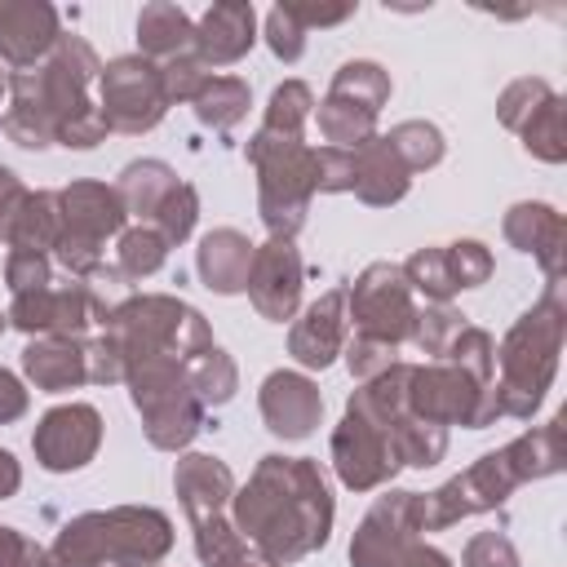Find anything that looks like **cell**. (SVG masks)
Returning a JSON list of instances; mask_svg holds the SVG:
<instances>
[{"mask_svg": "<svg viewBox=\"0 0 567 567\" xmlns=\"http://www.w3.org/2000/svg\"><path fill=\"white\" fill-rule=\"evenodd\" d=\"M0 567H44V545L0 523Z\"/></svg>", "mask_w": 567, "mask_h": 567, "instance_id": "obj_53", "label": "cell"}, {"mask_svg": "<svg viewBox=\"0 0 567 567\" xmlns=\"http://www.w3.org/2000/svg\"><path fill=\"white\" fill-rule=\"evenodd\" d=\"M390 439H394L399 465H408V470H430V465H439L443 452H447V430H443V425H430V421H421V416H412V412L394 416Z\"/></svg>", "mask_w": 567, "mask_h": 567, "instance_id": "obj_38", "label": "cell"}, {"mask_svg": "<svg viewBox=\"0 0 567 567\" xmlns=\"http://www.w3.org/2000/svg\"><path fill=\"white\" fill-rule=\"evenodd\" d=\"M341 359H346V368H350L354 381H372L377 372H385L399 359V350H390L381 341H368V337H350L346 350H341Z\"/></svg>", "mask_w": 567, "mask_h": 567, "instance_id": "obj_51", "label": "cell"}, {"mask_svg": "<svg viewBox=\"0 0 567 567\" xmlns=\"http://www.w3.org/2000/svg\"><path fill=\"white\" fill-rule=\"evenodd\" d=\"M173 492H177V505H182L186 523H195V518H208V514H226L230 509L235 474H230V465L221 456L182 452L177 465H173Z\"/></svg>", "mask_w": 567, "mask_h": 567, "instance_id": "obj_23", "label": "cell"}, {"mask_svg": "<svg viewBox=\"0 0 567 567\" xmlns=\"http://www.w3.org/2000/svg\"><path fill=\"white\" fill-rule=\"evenodd\" d=\"M390 71L381 66V62H372V58H350V62H341L337 71H332V84H328V93L332 97H346V102H354V106H363V111H372V115H381V106L390 102Z\"/></svg>", "mask_w": 567, "mask_h": 567, "instance_id": "obj_33", "label": "cell"}, {"mask_svg": "<svg viewBox=\"0 0 567 567\" xmlns=\"http://www.w3.org/2000/svg\"><path fill=\"white\" fill-rule=\"evenodd\" d=\"M257 412L275 439L301 443L323 421V394L301 368H275L257 390Z\"/></svg>", "mask_w": 567, "mask_h": 567, "instance_id": "obj_18", "label": "cell"}, {"mask_svg": "<svg viewBox=\"0 0 567 567\" xmlns=\"http://www.w3.org/2000/svg\"><path fill=\"white\" fill-rule=\"evenodd\" d=\"M416 292L403 279L399 261H372L346 284V315H350V337L381 341L390 350L412 341L416 328Z\"/></svg>", "mask_w": 567, "mask_h": 567, "instance_id": "obj_10", "label": "cell"}, {"mask_svg": "<svg viewBox=\"0 0 567 567\" xmlns=\"http://www.w3.org/2000/svg\"><path fill=\"white\" fill-rule=\"evenodd\" d=\"M4 284H9L13 297L35 292V288H49V284H53V257L9 248V252H4Z\"/></svg>", "mask_w": 567, "mask_h": 567, "instance_id": "obj_49", "label": "cell"}, {"mask_svg": "<svg viewBox=\"0 0 567 567\" xmlns=\"http://www.w3.org/2000/svg\"><path fill=\"white\" fill-rule=\"evenodd\" d=\"M563 341H567V301H563V288L545 284L532 310H523L496 346L492 390H496L501 416L509 421L536 416V408L545 403V390L554 385Z\"/></svg>", "mask_w": 567, "mask_h": 567, "instance_id": "obj_3", "label": "cell"}, {"mask_svg": "<svg viewBox=\"0 0 567 567\" xmlns=\"http://www.w3.org/2000/svg\"><path fill=\"white\" fill-rule=\"evenodd\" d=\"M399 567H452V558H447L439 545H430V540H412V545L403 549Z\"/></svg>", "mask_w": 567, "mask_h": 567, "instance_id": "obj_57", "label": "cell"}, {"mask_svg": "<svg viewBox=\"0 0 567 567\" xmlns=\"http://www.w3.org/2000/svg\"><path fill=\"white\" fill-rule=\"evenodd\" d=\"M186 381H190V390L204 408H226L239 390V368L221 346H208L204 354H195L186 363Z\"/></svg>", "mask_w": 567, "mask_h": 567, "instance_id": "obj_36", "label": "cell"}, {"mask_svg": "<svg viewBox=\"0 0 567 567\" xmlns=\"http://www.w3.org/2000/svg\"><path fill=\"white\" fill-rule=\"evenodd\" d=\"M443 257H447V270H452L456 292L483 288V284L492 279V270H496L492 248H487L483 239H452V244H443Z\"/></svg>", "mask_w": 567, "mask_h": 567, "instance_id": "obj_45", "label": "cell"}, {"mask_svg": "<svg viewBox=\"0 0 567 567\" xmlns=\"http://www.w3.org/2000/svg\"><path fill=\"white\" fill-rule=\"evenodd\" d=\"M310 115H315V89H310L306 80H284V84H275V89H270V102H266L261 128L306 137Z\"/></svg>", "mask_w": 567, "mask_h": 567, "instance_id": "obj_40", "label": "cell"}, {"mask_svg": "<svg viewBox=\"0 0 567 567\" xmlns=\"http://www.w3.org/2000/svg\"><path fill=\"white\" fill-rule=\"evenodd\" d=\"M310 164H315V195H346L354 186V151L310 146Z\"/></svg>", "mask_w": 567, "mask_h": 567, "instance_id": "obj_48", "label": "cell"}, {"mask_svg": "<svg viewBox=\"0 0 567 567\" xmlns=\"http://www.w3.org/2000/svg\"><path fill=\"white\" fill-rule=\"evenodd\" d=\"M514 487H523V483H518L505 447L483 452L474 465H465L461 474H452L443 487L416 492V523H421V532H447L461 518L501 509L514 496Z\"/></svg>", "mask_w": 567, "mask_h": 567, "instance_id": "obj_11", "label": "cell"}, {"mask_svg": "<svg viewBox=\"0 0 567 567\" xmlns=\"http://www.w3.org/2000/svg\"><path fill=\"white\" fill-rule=\"evenodd\" d=\"M190 106H195V120H199L204 128L226 133V128H235V124L248 115L252 93H248V84H244L239 75H213V80L199 89V97H195Z\"/></svg>", "mask_w": 567, "mask_h": 567, "instance_id": "obj_35", "label": "cell"}, {"mask_svg": "<svg viewBox=\"0 0 567 567\" xmlns=\"http://www.w3.org/2000/svg\"><path fill=\"white\" fill-rule=\"evenodd\" d=\"M408 412L430 421V425H465V430H487L501 421L496 408V390L492 381H474L465 368L447 363V359H425L412 363L408 377Z\"/></svg>", "mask_w": 567, "mask_h": 567, "instance_id": "obj_9", "label": "cell"}, {"mask_svg": "<svg viewBox=\"0 0 567 567\" xmlns=\"http://www.w3.org/2000/svg\"><path fill=\"white\" fill-rule=\"evenodd\" d=\"M102 332L120 346L124 368L137 363V359H182V363H190L195 354H204L213 346L208 319L173 292H128L111 310Z\"/></svg>", "mask_w": 567, "mask_h": 567, "instance_id": "obj_5", "label": "cell"}, {"mask_svg": "<svg viewBox=\"0 0 567 567\" xmlns=\"http://www.w3.org/2000/svg\"><path fill=\"white\" fill-rule=\"evenodd\" d=\"M84 368H89V381H93V385H115V381H124V354H120V346H115L106 332L84 337Z\"/></svg>", "mask_w": 567, "mask_h": 567, "instance_id": "obj_52", "label": "cell"}, {"mask_svg": "<svg viewBox=\"0 0 567 567\" xmlns=\"http://www.w3.org/2000/svg\"><path fill=\"white\" fill-rule=\"evenodd\" d=\"M18 487H22V461L9 447H0V501L18 496Z\"/></svg>", "mask_w": 567, "mask_h": 567, "instance_id": "obj_58", "label": "cell"}, {"mask_svg": "<svg viewBox=\"0 0 567 567\" xmlns=\"http://www.w3.org/2000/svg\"><path fill=\"white\" fill-rule=\"evenodd\" d=\"M301 284H306V261L297 252V239H266L252 248L248 266V301L266 323H284L301 306Z\"/></svg>", "mask_w": 567, "mask_h": 567, "instance_id": "obj_17", "label": "cell"}, {"mask_svg": "<svg viewBox=\"0 0 567 567\" xmlns=\"http://www.w3.org/2000/svg\"><path fill=\"white\" fill-rule=\"evenodd\" d=\"M137 53L146 62H168L182 53H195V22L182 4L173 0H151L137 13Z\"/></svg>", "mask_w": 567, "mask_h": 567, "instance_id": "obj_27", "label": "cell"}, {"mask_svg": "<svg viewBox=\"0 0 567 567\" xmlns=\"http://www.w3.org/2000/svg\"><path fill=\"white\" fill-rule=\"evenodd\" d=\"M27 195H31V190L22 186V177H18L13 168H4V164H0V244H4L9 226H13V217L22 213Z\"/></svg>", "mask_w": 567, "mask_h": 567, "instance_id": "obj_55", "label": "cell"}, {"mask_svg": "<svg viewBox=\"0 0 567 567\" xmlns=\"http://www.w3.org/2000/svg\"><path fill=\"white\" fill-rule=\"evenodd\" d=\"M252 239L235 226H213L199 248H195V275L208 292L217 297H235L248 288V266H252Z\"/></svg>", "mask_w": 567, "mask_h": 567, "instance_id": "obj_24", "label": "cell"}, {"mask_svg": "<svg viewBox=\"0 0 567 567\" xmlns=\"http://www.w3.org/2000/svg\"><path fill=\"white\" fill-rule=\"evenodd\" d=\"M252 173H257V213L270 239H297L310 204H315V164L310 142L297 133H270L257 128L244 146Z\"/></svg>", "mask_w": 567, "mask_h": 567, "instance_id": "obj_6", "label": "cell"}, {"mask_svg": "<svg viewBox=\"0 0 567 567\" xmlns=\"http://www.w3.org/2000/svg\"><path fill=\"white\" fill-rule=\"evenodd\" d=\"M350 341V315H346V288H328L315 297L288 328V354L301 372H323L341 359Z\"/></svg>", "mask_w": 567, "mask_h": 567, "instance_id": "obj_20", "label": "cell"}, {"mask_svg": "<svg viewBox=\"0 0 567 567\" xmlns=\"http://www.w3.org/2000/svg\"><path fill=\"white\" fill-rule=\"evenodd\" d=\"M97 111L111 133H124V137L151 133L168 115V102L159 89V66L146 62L142 53L111 58L97 71Z\"/></svg>", "mask_w": 567, "mask_h": 567, "instance_id": "obj_12", "label": "cell"}, {"mask_svg": "<svg viewBox=\"0 0 567 567\" xmlns=\"http://www.w3.org/2000/svg\"><path fill=\"white\" fill-rule=\"evenodd\" d=\"M328 461H332V474L346 492H377V487H390L394 474L403 470L399 465V452H394V439L385 425H377L372 416L346 408L337 430H332V443H328Z\"/></svg>", "mask_w": 567, "mask_h": 567, "instance_id": "obj_14", "label": "cell"}, {"mask_svg": "<svg viewBox=\"0 0 567 567\" xmlns=\"http://www.w3.org/2000/svg\"><path fill=\"white\" fill-rule=\"evenodd\" d=\"M195 221H199V190H195L190 182H177V186L168 190V199L159 204V213L151 217V226L168 239V248L186 244V239L195 235Z\"/></svg>", "mask_w": 567, "mask_h": 567, "instance_id": "obj_44", "label": "cell"}, {"mask_svg": "<svg viewBox=\"0 0 567 567\" xmlns=\"http://www.w3.org/2000/svg\"><path fill=\"white\" fill-rule=\"evenodd\" d=\"M102 447V412L93 403H58L31 430V452L49 474L84 470Z\"/></svg>", "mask_w": 567, "mask_h": 567, "instance_id": "obj_16", "label": "cell"}, {"mask_svg": "<svg viewBox=\"0 0 567 567\" xmlns=\"http://www.w3.org/2000/svg\"><path fill=\"white\" fill-rule=\"evenodd\" d=\"M164 261H168V239L151 221H133L115 235V270L128 284H142V279L159 275Z\"/></svg>", "mask_w": 567, "mask_h": 567, "instance_id": "obj_32", "label": "cell"}, {"mask_svg": "<svg viewBox=\"0 0 567 567\" xmlns=\"http://www.w3.org/2000/svg\"><path fill=\"white\" fill-rule=\"evenodd\" d=\"M545 97H554L549 80H540V75H518V80H509V84L501 89V97H496V120H501L509 133H518V128L540 111Z\"/></svg>", "mask_w": 567, "mask_h": 567, "instance_id": "obj_43", "label": "cell"}, {"mask_svg": "<svg viewBox=\"0 0 567 567\" xmlns=\"http://www.w3.org/2000/svg\"><path fill=\"white\" fill-rule=\"evenodd\" d=\"M58 213H62V235L53 244V261L71 279H89L102 266L106 239H115L128 226V213L115 195V186L80 177L58 190Z\"/></svg>", "mask_w": 567, "mask_h": 567, "instance_id": "obj_8", "label": "cell"}, {"mask_svg": "<svg viewBox=\"0 0 567 567\" xmlns=\"http://www.w3.org/2000/svg\"><path fill=\"white\" fill-rule=\"evenodd\" d=\"M62 235V213H58V190H31L22 213L13 217L4 248H22V252H44L53 257V244Z\"/></svg>", "mask_w": 567, "mask_h": 567, "instance_id": "obj_31", "label": "cell"}, {"mask_svg": "<svg viewBox=\"0 0 567 567\" xmlns=\"http://www.w3.org/2000/svg\"><path fill=\"white\" fill-rule=\"evenodd\" d=\"M505 456H509L518 483L554 478L563 470V416H549V421L523 430L518 439H509L505 443Z\"/></svg>", "mask_w": 567, "mask_h": 567, "instance_id": "obj_30", "label": "cell"}, {"mask_svg": "<svg viewBox=\"0 0 567 567\" xmlns=\"http://www.w3.org/2000/svg\"><path fill=\"white\" fill-rule=\"evenodd\" d=\"M261 40H266V49L279 58V62H301V53H306V27L292 18V9H288V0H279L270 13H266V27H261Z\"/></svg>", "mask_w": 567, "mask_h": 567, "instance_id": "obj_47", "label": "cell"}, {"mask_svg": "<svg viewBox=\"0 0 567 567\" xmlns=\"http://www.w3.org/2000/svg\"><path fill=\"white\" fill-rule=\"evenodd\" d=\"M177 182H182V177H177L173 164H164V159H128L111 186H115V195H120V204H124L128 217L151 221Z\"/></svg>", "mask_w": 567, "mask_h": 567, "instance_id": "obj_29", "label": "cell"}, {"mask_svg": "<svg viewBox=\"0 0 567 567\" xmlns=\"http://www.w3.org/2000/svg\"><path fill=\"white\" fill-rule=\"evenodd\" d=\"M315 120H319V137L323 146H341V151H359L368 137H377V115L323 93V102H315Z\"/></svg>", "mask_w": 567, "mask_h": 567, "instance_id": "obj_34", "label": "cell"}, {"mask_svg": "<svg viewBox=\"0 0 567 567\" xmlns=\"http://www.w3.org/2000/svg\"><path fill=\"white\" fill-rule=\"evenodd\" d=\"M111 301L97 297L93 284L71 279V284H49L35 292H22L9 301V328L27 337H84L93 323L102 328L111 319Z\"/></svg>", "mask_w": 567, "mask_h": 567, "instance_id": "obj_13", "label": "cell"}, {"mask_svg": "<svg viewBox=\"0 0 567 567\" xmlns=\"http://www.w3.org/2000/svg\"><path fill=\"white\" fill-rule=\"evenodd\" d=\"M62 35V18L49 0H0V62L27 71L49 58Z\"/></svg>", "mask_w": 567, "mask_h": 567, "instance_id": "obj_21", "label": "cell"}, {"mask_svg": "<svg viewBox=\"0 0 567 567\" xmlns=\"http://www.w3.org/2000/svg\"><path fill=\"white\" fill-rule=\"evenodd\" d=\"M4 328H9V315H4V310H0V332H4Z\"/></svg>", "mask_w": 567, "mask_h": 567, "instance_id": "obj_60", "label": "cell"}, {"mask_svg": "<svg viewBox=\"0 0 567 567\" xmlns=\"http://www.w3.org/2000/svg\"><path fill=\"white\" fill-rule=\"evenodd\" d=\"M501 235H505L509 248H518V252L540 261L549 288H563V275H567V221H563V213L554 204H545V199L509 204L505 221H501Z\"/></svg>", "mask_w": 567, "mask_h": 567, "instance_id": "obj_19", "label": "cell"}, {"mask_svg": "<svg viewBox=\"0 0 567 567\" xmlns=\"http://www.w3.org/2000/svg\"><path fill=\"white\" fill-rule=\"evenodd\" d=\"M128 399L142 416V434L159 452H186L204 430L208 408L195 399L182 359H137L124 368Z\"/></svg>", "mask_w": 567, "mask_h": 567, "instance_id": "obj_7", "label": "cell"}, {"mask_svg": "<svg viewBox=\"0 0 567 567\" xmlns=\"http://www.w3.org/2000/svg\"><path fill=\"white\" fill-rule=\"evenodd\" d=\"M523 137V151L540 164H563L567 159V133H563V97H545L540 111L518 128Z\"/></svg>", "mask_w": 567, "mask_h": 567, "instance_id": "obj_41", "label": "cell"}, {"mask_svg": "<svg viewBox=\"0 0 567 567\" xmlns=\"http://www.w3.org/2000/svg\"><path fill=\"white\" fill-rule=\"evenodd\" d=\"M465 328V315L447 301V306H421L416 310V328H412V346L425 354V359H443L447 346L461 337Z\"/></svg>", "mask_w": 567, "mask_h": 567, "instance_id": "obj_42", "label": "cell"}, {"mask_svg": "<svg viewBox=\"0 0 567 567\" xmlns=\"http://www.w3.org/2000/svg\"><path fill=\"white\" fill-rule=\"evenodd\" d=\"M412 540H421L416 492L385 487L350 536V567H399Z\"/></svg>", "mask_w": 567, "mask_h": 567, "instance_id": "obj_15", "label": "cell"}, {"mask_svg": "<svg viewBox=\"0 0 567 567\" xmlns=\"http://www.w3.org/2000/svg\"><path fill=\"white\" fill-rule=\"evenodd\" d=\"M213 80V71L195 58V53H182V58H168L159 62V89H164V102L177 106V102H195L199 89Z\"/></svg>", "mask_w": 567, "mask_h": 567, "instance_id": "obj_46", "label": "cell"}, {"mask_svg": "<svg viewBox=\"0 0 567 567\" xmlns=\"http://www.w3.org/2000/svg\"><path fill=\"white\" fill-rule=\"evenodd\" d=\"M412 190V173L403 168V159L394 155V146L385 142V133L368 137L354 151V186L350 195L363 199L368 208H390Z\"/></svg>", "mask_w": 567, "mask_h": 567, "instance_id": "obj_26", "label": "cell"}, {"mask_svg": "<svg viewBox=\"0 0 567 567\" xmlns=\"http://www.w3.org/2000/svg\"><path fill=\"white\" fill-rule=\"evenodd\" d=\"M190 540H195L199 567H275L257 545H248V540L235 532L230 509H226V514L195 518V523H190Z\"/></svg>", "mask_w": 567, "mask_h": 567, "instance_id": "obj_28", "label": "cell"}, {"mask_svg": "<svg viewBox=\"0 0 567 567\" xmlns=\"http://www.w3.org/2000/svg\"><path fill=\"white\" fill-rule=\"evenodd\" d=\"M332 518H337V505H332L328 478L310 456L266 452L252 465L248 483L235 487L230 496L235 532L248 545H257L275 567L301 563L315 549H323L332 536Z\"/></svg>", "mask_w": 567, "mask_h": 567, "instance_id": "obj_1", "label": "cell"}, {"mask_svg": "<svg viewBox=\"0 0 567 567\" xmlns=\"http://www.w3.org/2000/svg\"><path fill=\"white\" fill-rule=\"evenodd\" d=\"M461 567H523V563H518V549L505 532H474L465 540Z\"/></svg>", "mask_w": 567, "mask_h": 567, "instance_id": "obj_50", "label": "cell"}, {"mask_svg": "<svg viewBox=\"0 0 567 567\" xmlns=\"http://www.w3.org/2000/svg\"><path fill=\"white\" fill-rule=\"evenodd\" d=\"M22 377L44 394H66L89 381L84 337H31L22 350Z\"/></svg>", "mask_w": 567, "mask_h": 567, "instance_id": "obj_25", "label": "cell"}, {"mask_svg": "<svg viewBox=\"0 0 567 567\" xmlns=\"http://www.w3.org/2000/svg\"><path fill=\"white\" fill-rule=\"evenodd\" d=\"M385 142L394 146V155L403 159V168H408L412 177H416V173H430L434 164H443V151H447L443 128L430 124V120H399V124L385 133Z\"/></svg>", "mask_w": 567, "mask_h": 567, "instance_id": "obj_37", "label": "cell"}, {"mask_svg": "<svg viewBox=\"0 0 567 567\" xmlns=\"http://www.w3.org/2000/svg\"><path fill=\"white\" fill-rule=\"evenodd\" d=\"M97 71H102V58L93 53V44L75 31H62L44 62L9 75V106L0 115L4 137L22 151L58 146V133L75 115L97 106L89 97V89L97 84Z\"/></svg>", "mask_w": 567, "mask_h": 567, "instance_id": "obj_2", "label": "cell"}, {"mask_svg": "<svg viewBox=\"0 0 567 567\" xmlns=\"http://www.w3.org/2000/svg\"><path fill=\"white\" fill-rule=\"evenodd\" d=\"M403 266V279L416 297H425V306H447L456 297V284H452V270H447V257H443V244H425L416 248Z\"/></svg>", "mask_w": 567, "mask_h": 567, "instance_id": "obj_39", "label": "cell"}, {"mask_svg": "<svg viewBox=\"0 0 567 567\" xmlns=\"http://www.w3.org/2000/svg\"><path fill=\"white\" fill-rule=\"evenodd\" d=\"M4 97H9V75L0 71V102H4Z\"/></svg>", "mask_w": 567, "mask_h": 567, "instance_id": "obj_59", "label": "cell"}, {"mask_svg": "<svg viewBox=\"0 0 567 567\" xmlns=\"http://www.w3.org/2000/svg\"><path fill=\"white\" fill-rule=\"evenodd\" d=\"M288 9H292V18L306 27V35L315 31V27H341L346 18H354V9L359 4H301V0H288Z\"/></svg>", "mask_w": 567, "mask_h": 567, "instance_id": "obj_54", "label": "cell"}, {"mask_svg": "<svg viewBox=\"0 0 567 567\" xmlns=\"http://www.w3.org/2000/svg\"><path fill=\"white\" fill-rule=\"evenodd\" d=\"M151 567H159V563H151Z\"/></svg>", "mask_w": 567, "mask_h": 567, "instance_id": "obj_61", "label": "cell"}, {"mask_svg": "<svg viewBox=\"0 0 567 567\" xmlns=\"http://www.w3.org/2000/svg\"><path fill=\"white\" fill-rule=\"evenodd\" d=\"M173 549V518L155 505H111L62 523L44 567H151Z\"/></svg>", "mask_w": 567, "mask_h": 567, "instance_id": "obj_4", "label": "cell"}, {"mask_svg": "<svg viewBox=\"0 0 567 567\" xmlns=\"http://www.w3.org/2000/svg\"><path fill=\"white\" fill-rule=\"evenodd\" d=\"M27 408H31L27 385H22V381H18L9 368H0V425L22 421V416H27Z\"/></svg>", "mask_w": 567, "mask_h": 567, "instance_id": "obj_56", "label": "cell"}, {"mask_svg": "<svg viewBox=\"0 0 567 567\" xmlns=\"http://www.w3.org/2000/svg\"><path fill=\"white\" fill-rule=\"evenodd\" d=\"M257 44V9L248 0H217L195 22V58L213 66H235Z\"/></svg>", "mask_w": 567, "mask_h": 567, "instance_id": "obj_22", "label": "cell"}]
</instances>
